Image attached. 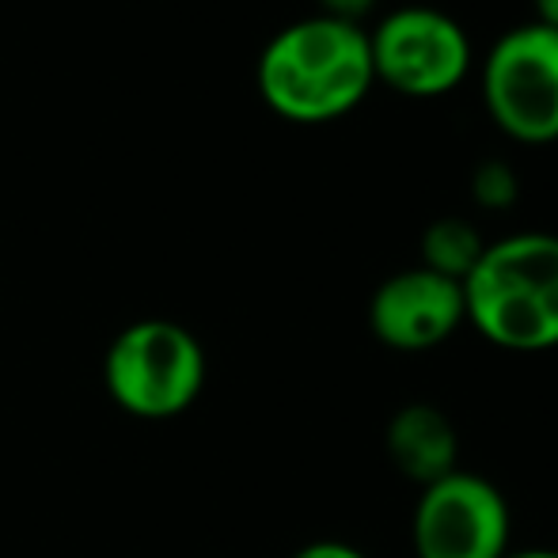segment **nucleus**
I'll return each mask as SVG.
<instances>
[{"label": "nucleus", "mask_w": 558, "mask_h": 558, "mask_svg": "<svg viewBox=\"0 0 558 558\" xmlns=\"http://www.w3.org/2000/svg\"><path fill=\"white\" fill-rule=\"evenodd\" d=\"M463 324H468L463 286L426 266H411L384 278L368 301V331L396 353L437 350Z\"/></svg>", "instance_id": "nucleus-7"}, {"label": "nucleus", "mask_w": 558, "mask_h": 558, "mask_svg": "<svg viewBox=\"0 0 558 558\" xmlns=\"http://www.w3.org/2000/svg\"><path fill=\"white\" fill-rule=\"evenodd\" d=\"M376 84L407 99H437L471 73V38L441 8L411 4L388 12L368 31Z\"/></svg>", "instance_id": "nucleus-5"}, {"label": "nucleus", "mask_w": 558, "mask_h": 558, "mask_svg": "<svg viewBox=\"0 0 558 558\" xmlns=\"http://www.w3.org/2000/svg\"><path fill=\"white\" fill-rule=\"evenodd\" d=\"M384 448H388V460L396 463L399 475L418 486V490L460 468L456 422L434 403L399 407L391 414L388 429H384Z\"/></svg>", "instance_id": "nucleus-8"}, {"label": "nucleus", "mask_w": 558, "mask_h": 558, "mask_svg": "<svg viewBox=\"0 0 558 558\" xmlns=\"http://www.w3.org/2000/svg\"><path fill=\"white\" fill-rule=\"evenodd\" d=\"M483 251H486V240H483V232H478V225H471L468 217H437V221L422 232L418 266H426V270L463 286V278L475 270Z\"/></svg>", "instance_id": "nucleus-9"}, {"label": "nucleus", "mask_w": 558, "mask_h": 558, "mask_svg": "<svg viewBox=\"0 0 558 558\" xmlns=\"http://www.w3.org/2000/svg\"><path fill=\"white\" fill-rule=\"evenodd\" d=\"M414 558H506L513 509L490 478L456 468L422 486L411 513Z\"/></svg>", "instance_id": "nucleus-6"}, {"label": "nucleus", "mask_w": 558, "mask_h": 558, "mask_svg": "<svg viewBox=\"0 0 558 558\" xmlns=\"http://www.w3.org/2000/svg\"><path fill=\"white\" fill-rule=\"evenodd\" d=\"M506 558H558V547H509Z\"/></svg>", "instance_id": "nucleus-14"}, {"label": "nucleus", "mask_w": 558, "mask_h": 558, "mask_svg": "<svg viewBox=\"0 0 558 558\" xmlns=\"http://www.w3.org/2000/svg\"><path fill=\"white\" fill-rule=\"evenodd\" d=\"M532 8H536V23L558 31V0H532Z\"/></svg>", "instance_id": "nucleus-13"}, {"label": "nucleus", "mask_w": 558, "mask_h": 558, "mask_svg": "<svg viewBox=\"0 0 558 558\" xmlns=\"http://www.w3.org/2000/svg\"><path fill=\"white\" fill-rule=\"evenodd\" d=\"M104 384L118 411L133 418H179L206 388V350L175 319H137L107 345Z\"/></svg>", "instance_id": "nucleus-3"}, {"label": "nucleus", "mask_w": 558, "mask_h": 558, "mask_svg": "<svg viewBox=\"0 0 558 558\" xmlns=\"http://www.w3.org/2000/svg\"><path fill=\"white\" fill-rule=\"evenodd\" d=\"M483 107L521 145L558 141V31L521 23L483 61Z\"/></svg>", "instance_id": "nucleus-4"}, {"label": "nucleus", "mask_w": 558, "mask_h": 558, "mask_svg": "<svg viewBox=\"0 0 558 558\" xmlns=\"http://www.w3.org/2000/svg\"><path fill=\"white\" fill-rule=\"evenodd\" d=\"M471 198H475L483 209H490V214L517 206V198H521V183H517L513 163H506V160L475 163V171H471Z\"/></svg>", "instance_id": "nucleus-10"}, {"label": "nucleus", "mask_w": 558, "mask_h": 558, "mask_svg": "<svg viewBox=\"0 0 558 558\" xmlns=\"http://www.w3.org/2000/svg\"><path fill=\"white\" fill-rule=\"evenodd\" d=\"M324 15H335V20H345V23H357L361 15H368L376 8V0H319Z\"/></svg>", "instance_id": "nucleus-12"}, {"label": "nucleus", "mask_w": 558, "mask_h": 558, "mask_svg": "<svg viewBox=\"0 0 558 558\" xmlns=\"http://www.w3.org/2000/svg\"><path fill=\"white\" fill-rule=\"evenodd\" d=\"M468 324L506 353L558 350V235L517 232L486 243L463 278Z\"/></svg>", "instance_id": "nucleus-2"}, {"label": "nucleus", "mask_w": 558, "mask_h": 558, "mask_svg": "<svg viewBox=\"0 0 558 558\" xmlns=\"http://www.w3.org/2000/svg\"><path fill=\"white\" fill-rule=\"evenodd\" d=\"M293 558H368L361 547L342 544V539H316V544H304Z\"/></svg>", "instance_id": "nucleus-11"}, {"label": "nucleus", "mask_w": 558, "mask_h": 558, "mask_svg": "<svg viewBox=\"0 0 558 558\" xmlns=\"http://www.w3.org/2000/svg\"><path fill=\"white\" fill-rule=\"evenodd\" d=\"M255 76L258 96L278 118L296 125L335 122L376 84L368 31L324 12L296 20L263 46Z\"/></svg>", "instance_id": "nucleus-1"}]
</instances>
